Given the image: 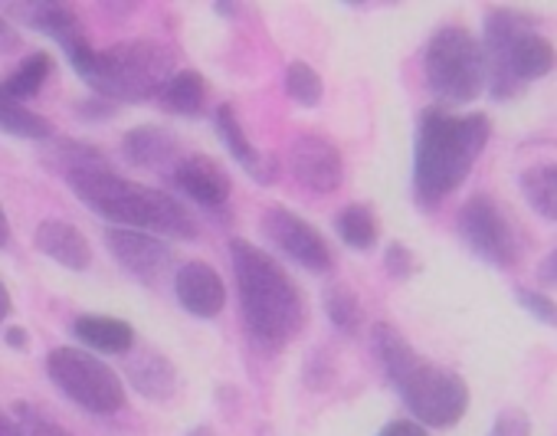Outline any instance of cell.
<instances>
[{
  "mask_svg": "<svg viewBox=\"0 0 557 436\" xmlns=\"http://www.w3.org/2000/svg\"><path fill=\"white\" fill-rule=\"evenodd\" d=\"M60 167L73 187V194L96 210L112 227L141 231L151 237H177V240H197L200 227L190 216V210L174 200L164 190L135 184L122 174H115L102 154L89 145H63Z\"/></svg>",
  "mask_w": 557,
  "mask_h": 436,
  "instance_id": "obj_1",
  "label": "cell"
},
{
  "mask_svg": "<svg viewBox=\"0 0 557 436\" xmlns=\"http://www.w3.org/2000/svg\"><path fill=\"white\" fill-rule=\"evenodd\" d=\"M243 325L262 348H283L306 325V299L283 263L249 240L230 244Z\"/></svg>",
  "mask_w": 557,
  "mask_h": 436,
  "instance_id": "obj_2",
  "label": "cell"
},
{
  "mask_svg": "<svg viewBox=\"0 0 557 436\" xmlns=\"http://www.w3.org/2000/svg\"><path fill=\"white\" fill-rule=\"evenodd\" d=\"M492 122L482 112L453 115L446 109H430L420 119L413 148V194L420 207L443 203L475 167L482 148L488 145Z\"/></svg>",
  "mask_w": 557,
  "mask_h": 436,
  "instance_id": "obj_3",
  "label": "cell"
},
{
  "mask_svg": "<svg viewBox=\"0 0 557 436\" xmlns=\"http://www.w3.org/2000/svg\"><path fill=\"white\" fill-rule=\"evenodd\" d=\"M371 341L391 384L397 387L400 400L407 403V410L413 413L420 426L446 429L466 416L469 384L456 371L440 368L420 351H413L410 341L394 325L377 322L371 328Z\"/></svg>",
  "mask_w": 557,
  "mask_h": 436,
  "instance_id": "obj_4",
  "label": "cell"
},
{
  "mask_svg": "<svg viewBox=\"0 0 557 436\" xmlns=\"http://www.w3.org/2000/svg\"><path fill=\"white\" fill-rule=\"evenodd\" d=\"M479 43L485 53V86L488 96L498 102L521 96L534 79H544L557 63L554 43L534 34V21L521 11H488L485 37Z\"/></svg>",
  "mask_w": 557,
  "mask_h": 436,
  "instance_id": "obj_5",
  "label": "cell"
},
{
  "mask_svg": "<svg viewBox=\"0 0 557 436\" xmlns=\"http://www.w3.org/2000/svg\"><path fill=\"white\" fill-rule=\"evenodd\" d=\"M106 102H148L158 99L174 76V53L154 40H125L96 50L79 73Z\"/></svg>",
  "mask_w": 557,
  "mask_h": 436,
  "instance_id": "obj_6",
  "label": "cell"
},
{
  "mask_svg": "<svg viewBox=\"0 0 557 436\" xmlns=\"http://www.w3.org/2000/svg\"><path fill=\"white\" fill-rule=\"evenodd\" d=\"M430 92L443 105H469L485 89V53L466 27H440L423 53Z\"/></svg>",
  "mask_w": 557,
  "mask_h": 436,
  "instance_id": "obj_7",
  "label": "cell"
},
{
  "mask_svg": "<svg viewBox=\"0 0 557 436\" xmlns=\"http://www.w3.org/2000/svg\"><path fill=\"white\" fill-rule=\"evenodd\" d=\"M47 374L76 407L89 413L109 416L125 407L122 377L86 348H73V345L53 348L47 354Z\"/></svg>",
  "mask_w": 557,
  "mask_h": 436,
  "instance_id": "obj_8",
  "label": "cell"
},
{
  "mask_svg": "<svg viewBox=\"0 0 557 436\" xmlns=\"http://www.w3.org/2000/svg\"><path fill=\"white\" fill-rule=\"evenodd\" d=\"M459 237L462 244L488 266L508 270L521 257L518 234L505 210L488 194H472L459 210Z\"/></svg>",
  "mask_w": 557,
  "mask_h": 436,
  "instance_id": "obj_9",
  "label": "cell"
},
{
  "mask_svg": "<svg viewBox=\"0 0 557 436\" xmlns=\"http://www.w3.org/2000/svg\"><path fill=\"white\" fill-rule=\"evenodd\" d=\"M259 227L278 250H283L293 263H299L302 270H309V273H329L332 270V263H335L332 247L325 244V237L309 221H302L299 213L272 203V207H265Z\"/></svg>",
  "mask_w": 557,
  "mask_h": 436,
  "instance_id": "obj_10",
  "label": "cell"
},
{
  "mask_svg": "<svg viewBox=\"0 0 557 436\" xmlns=\"http://www.w3.org/2000/svg\"><path fill=\"white\" fill-rule=\"evenodd\" d=\"M289 164L296 180L312 194H332L342 187L345 177V158L338 145L319 132H306L289 148Z\"/></svg>",
  "mask_w": 557,
  "mask_h": 436,
  "instance_id": "obj_11",
  "label": "cell"
},
{
  "mask_svg": "<svg viewBox=\"0 0 557 436\" xmlns=\"http://www.w3.org/2000/svg\"><path fill=\"white\" fill-rule=\"evenodd\" d=\"M106 247L112 250L119 266L141 283H158L174 260L171 247L161 237H151L141 231H125V227H109Z\"/></svg>",
  "mask_w": 557,
  "mask_h": 436,
  "instance_id": "obj_12",
  "label": "cell"
},
{
  "mask_svg": "<svg viewBox=\"0 0 557 436\" xmlns=\"http://www.w3.org/2000/svg\"><path fill=\"white\" fill-rule=\"evenodd\" d=\"M171 180L200 207L207 210H220L226 207L230 194H233V180L223 171L220 161H213L210 154H181V161L171 167Z\"/></svg>",
  "mask_w": 557,
  "mask_h": 436,
  "instance_id": "obj_13",
  "label": "cell"
},
{
  "mask_svg": "<svg viewBox=\"0 0 557 436\" xmlns=\"http://www.w3.org/2000/svg\"><path fill=\"white\" fill-rule=\"evenodd\" d=\"M30 27H37L40 34H47L50 40L60 43V50L66 53V60L73 63L76 73H83L92 60V47L86 40V30H83V21L73 8L66 4H34L24 11Z\"/></svg>",
  "mask_w": 557,
  "mask_h": 436,
  "instance_id": "obj_14",
  "label": "cell"
},
{
  "mask_svg": "<svg viewBox=\"0 0 557 436\" xmlns=\"http://www.w3.org/2000/svg\"><path fill=\"white\" fill-rule=\"evenodd\" d=\"M174 296L194 319H216L223 312V306H226L223 276L203 260H187V263L177 266Z\"/></svg>",
  "mask_w": 557,
  "mask_h": 436,
  "instance_id": "obj_15",
  "label": "cell"
},
{
  "mask_svg": "<svg viewBox=\"0 0 557 436\" xmlns=\"http://www.w3.org/2000/svg\"><path fill=\"white\" fill-rule=\"evenodd\" d=\"M34 244L47 260H53V263H60V266H66L73 273H83V270L92 266V247L83 237V231L73 227L70 221H57V216L40 221V227L34 234Z\"/></svg>",
  "mask_w": 557,
  "mask_h": 436,
  "instance_id": "obj_16",
  "label": "cell"
},
{
  "mask_svg": "<svg viewBox=\"0 0 557 436\" xmlns=\"http://www.w3.org/2000/svg\"><path fill=\"white\" fill-rule=\"evenodd\" d=\"M213 119H216V128H220L223 145H226L230 154L243 164V171H246L249 177H256L259 184H275V177H278L275 158L262 154V151L246 138V132H243V125H239L233 105H216V115H213Z\"/></svg>",
  "mask_w": 557,
  "mask_h": 436,
  "instance_id": "obj_17",
  "label": "cell"
},
{
  "mask_svg": "<svg viewBox=\"0 0 557 436\" xmlns=\"http://www.w3.org/2000/svg\"><path fill=\"white\" fill-rule=\"evenodd\" d=\"M122 154L138 164V167H151V171H161V167H174L181 161V141L168 132V128H158V125H138L132 132H125L122 138Z\"/></svg>",
  "mask_w": 557,
  "mask_h": 436,
  "instance_id": "obj_18",
  "label": "cell"
},
{
  "mask_svg": "<svg viewBox=\"0 0 557 436\" xmlns=\"http://www.w3.org/2000/svg\"><path fill=\"white\" fill-rule=\"evenodd\" d=\"M73 335L86 351L99 354H128L135 348V328L115 315H79L73 322Z\"/></svg>",
  "mask_w": 557,
  "mask_h": 436,
  "instance_id": "obj_19",
  "label": "cell"
},
{
  "mask_svg": "<svg viewBox=\"0 0 557 436\" xmlns=\"http://www.w3.org/2000/svg\"><path fill=\"white\" fill-rule=\"evenodd\" d=\"M158 102H161L171 115H190V119H194V115H200L203 105H207V83H203V76H200L197 70H181V73H174V76L164 83Z\"/></svg>",
  "mask_w": 557,
  "mask_h": 436,
  "instance_id": "obj_20",
  "label": "cell"
},
{
  "mask_svg": "<svg viewBox=\"0 0 557 436\" xmlns=\"http://www.w3.org/2000/svg\"><path fill=\"white\" fill-rule=\"evenodd\" d=\"M521 194L534 213H541L544 221L557 224V164H531L518 177Z\"/></svg>",
  "mask_w": 557,
  "mask_h": 436,
  "instance_id": "obj_21",
  "label": "cell"
},
{
  "mask_svg": "<svg viewBox=\"0 0 557 436\" xmlns=\"http://www.w3.org/2000/svg\"><path fill=\"white\" fill-rule=\"evenodd\" d=\"M50 73H53V57H50V53H44V50L27 53V57L21 60V66H17L4 83H0V96H8V99H14V102L34 99V96L44 89V83L50 79Z\"/></svg>",
  "mask_w": 557,
  "mask_h": 436,
  "instance_id": "obj_22",
  "label": "cell"
},
{
  "mask_svg": "<svg viewBox=\"0 0 557 436\" xmlns=\"http://www.w3.org/2000/svg\"><path fill=\"white\" fill-rule=\"evenodd\" d=\"M128 374H132V384H135L145 397H151V400L168 397V394L174 390V381H177L171 361H168L164 354H158V351H141V354H135V361L128 364Z\"/></svg>",
  "mask_w": 557,
  "mask_h": 436,
  "instance_id": "obj_23",
  "label": "cell"
},
{
  "mask_svg": "<svg viewBox=\"0 0 557 436\" xmlns=\"http://www.w3.org/2000/svg\"><path fill=\"white\" fill-rule=\"evenodd\" d=\"M335 234L351 250H374L377 247V216L368 203H348L335 216Z\"/></svg>",
  "mask_w": 557,
  "mask_h": 436,
  "instance_id": "obj_24",
  "label": "cell"
},
{
  "mask_svg": "<svg viewBox=\"0 0 557 436\" xmlns=\"http://www.w3.org/2000/svg\"><path fill=\"white\" fill-rule=\"evenodd\" d=\"M0 132H8L14 138H30V141H50L53 125L40 112L27 109L24 102H14L8 96H0Z\"/></svg>",
  "mask_w": 557,
  "mask_h": 436,
  "instance_id": "obj_25",
  "label": "cell"
},
{
  "mask_svg": "<svg viewBox=\"0 0 557 436\" xmlns=\"http://www.w3.org/2000/svg\"><path fill=\"white\" fill-rule=\"evenodd\" d=\"M325 312H329L332 325L338 332H345V335H355L361 328V319H364L358 296L348 286H342V283H335V286L325 289Z\"/></svg>",
  "mask_w": 557,
  "mask_h": 436,
  "instance_id": "obj_26",
  "label": "cell"
},
{
  "mask_svg": "<svg viewBox=\"0 0 557 436\" xmlns=\"http://www.w3.org/2000/svg\"><path fill=\"white\" fill-rule=\"evenodd\" d=\"M286 92H289V99H296L299 105L315 109V105L322 102L325 86H322V76H319L309 63H289V66H286Z\"/></svg>",
  "mask_w": 557,
  "mask_h": 436,
  "instance_id": "obj_27",
  "label": "cell"
},
{
  "mask_svg": "<svg viewBox=\"0 0 557 436\" xmlns=\"http://www.w3.org/2000/svg\"><path fill=\"white\" fill-rule=\"evenodd\" d=\"M14 426L21 436H73L63 423H57L44 407L37 403H14Z\"/></svg>",
  "mask_w": 557,
  "mask_h": 436,
  "instance_id": "obj_28",
  "label": "cell"
},
{
  "mask_svg": "<svg viewBox=\"0 0 557 436\" xmlns=\"http://www.w3.org/2000/svg\"><path fill=\"white\" fill-rule=\"evenodd\" d=\"M515 299H518V306H521L531 319H537L541 325L557 328V302H554L550 296H544L541 289H515Z\"/></svg>",
  "mask_w": 557,
  "mask_h": 436,
  "instance_id": "obj_29",
  "label": "cell"
},
{
  "mask_svg": "<svg viewBox=\"0 0 557 436\" xmlns=\"http://www.w3.org/2000/svg\"><path fill=\"white\" fill-rule=\"evenodd\" d=\"M384 270L394 276V279H410L417 273V257L404 247V244H391L387 253H384Z\"/></svg>",
  "mask_w": 557,
  "mask_h": 436,
  "instance_id": "obj_30",
  "label": "cell"
},
{
  "mask_svg": "<svg viewBox=\"0 0 557 436\" xmlns=\"http://www.w3.org/2000/svg\"><path fill=\"white\" fill-rule=\"evenodd\" d=\"M488 436H531V420L524 410H502L498 420L492 423Z\"/></svg>",
  "mask_w": 557,
  "mask_h": 436,
  "instance_id": "obj_31",
  "label": "cell"
},
{
  "mask_svg": "<svg viewBox=\"0 0 557 436\" xmlns=\"http://www.w3.org/2000/svg\"><path fill=\"white\" fill-rule=\"evenodd\" d=\"M21 50H24V37L17 34V27L8 17H0V53L11 57V53H21Z\"/></svg>",
  "mask_w": 557,
  "mask_h": 436,
  "instance_id": "obj_32",
  "label": "cell"
},
{
  "mask_svg": "<svg viewBox=\"0 0 557 436\" xmlns=\"http://www.w3.org/2000/svg\"><path fill=\"white\" fill-rule=\"evenodd\" d=\"M377 436H426V426H420L417 420H394Z\"/></svg>",
  "mask_w": 557,
  "mask_h": 436,
  "instance_id": "obj_33",
  "label": "cell"
},
{
  "mask_svg": "<svg viewBox=\"0 0 557 436\" xmlns=\"http://www.w3.org/2000/svg\"><path fill=\"white\" fill-rule=\"evenodd\" d=\"M537 276H541V283L544 286H550V289H557V247L541 260V266H537Z\"/></svg>",
  "mask_w": 557,
  "mask_h": 436,
  "instance_id": "obj_34",
  "label": "cell"
},
{
  "mask_svg": "<svg viewBox=\"0 0 557 436\" xmlns=\"http://www.w3.org/2000/svg\"><path fill=\"white\" fill-rule=\"evenodd\" d=\"M11 312H14V299H11V289L4 286V279H0V325L8 322Z\"/></svg>",
  "mask_w": 557,
  "mask_h": 436,
  "instance_id": "obj_35",
  "label": "cell"
},
{
  "mask_svg": "<svg viewBox=\"0 0 557 436\" xmlns=\"http://www.w3.org/2000/svg\"><path fill=\"white\" fill-rule=\"evenodd\" d=\"M11 237H14V231H11V221H8L4 207H0V250H4V247L11 244Z\"/></svg>",
  "mask_w": 557,
  "mask_h": 436,
  "instance_id": "obj_36",
  "label": "cell"
},
{
  "mask_svg": "<svg viewBox=\"0 0 557 436\" xmlns=\"http://www.w3.org/2000/svg\"><path fill=\"white\" fill-rule=\"evenodd\" d=\"M27 341H30V335H27L24 328H17V325L8 328V345H11V348H27Z\"/></svg>",
  "mask_w": 557,
  "mask_h": 436,
  "instance_id": "obj_37",
  "label": "cell"
},
{
  "mask_svg": "<svg viewBox=\"0 0 557 436\" xmlns=\"http://www.w3.org/2000/svg\"><path fill=\"white\" fill-rule=\"evenodd\" d=\"M0 436H21L17 426H14V416H4V413H0Z\"/></svg>",
  "mask_w": 557,
  "mask_h": 436,
  "instance_id": "obj_38",
  "label": "cell"
}]
</instances>
